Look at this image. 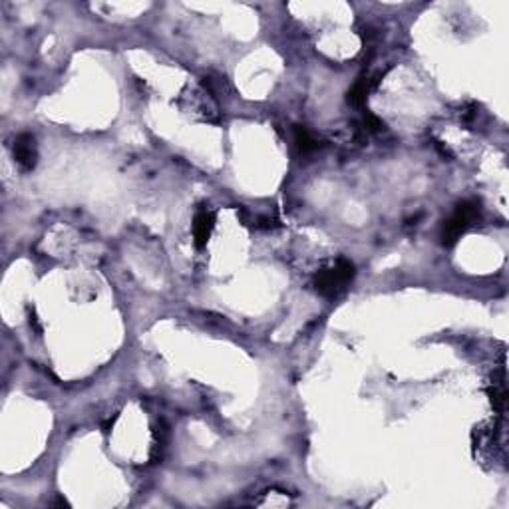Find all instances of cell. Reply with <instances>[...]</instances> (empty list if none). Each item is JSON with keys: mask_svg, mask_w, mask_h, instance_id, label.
<instances>
[{"mask_svg": "<svg viewBox=\"0 0 509 509\" xmlns=\"http://www.w3.org/2000/svg\"><path fill=\"white\" fill-rule=\"evenodd\" d=\"M354 275H356V269L349 259H337L334 263L317 271L312 285L317 288L318 295H322V297H339L340 293L352 283Z\"/></svg>", "mask_w": 509, "mask_h": 509, "instance_id": "6da1fadb", "label": "cell"}, {"mask_svg": "<svg viewBox=\"0 0 509 509\" xmlns=\"http://www.w3.org/2000/svg\"><path fill=\"white\" fill-rule=\"evenodd\" d=\"M479 215H481L479 201H476V199H467V201L460 203L456 209H454V213H452V215L444 221V225H442V231H440L442 245H445V247L456 245L457 239L466 233L469 227L476 225V221L479 219Z\"/></svg>", "mask_w": 509, "mask_h": 509, "instance_id": "7a4b0ae2", "label": "cell"}, {"mask_svg": "<svg viewBox=\"0 0 509 509\" xmlns=\"http://www.w3.org/2000/svg\"><path fill=\"white\" fill-rule=\"evenodd\" d=\"M12 156L24 171L34 170V165L38 161V148H36L34 136H30V134L16 136L14 144H12Z\"/></svg>", "mask_w": 509, "mask_h": 509, "instance_id": "3957f363", "label": "cell"}, {"mask_svg": "<svg viewBox=\"0 0 509 509\" xmlns=\"http://www.w3.org/2000/svg\"><path fill=\"white\" fill-rule=\"evenodd\" d=\"M213 229H215V213L207 207H199L195 211L193 217V227H191V233H193V243L197 249H203L205 245L209 243L211 239Z\"/></svg>", "mask_w": 509, "mask_h": 509, "instance_id": "277c9868", "label": "cell"}, {"mask_svg": "<svg viewBox=\"0 0 509 509\" xmlns=\"http://www.w3.org/2000/svg\"><path fill=\"white\" fill-rule=\"evenodd\" d=\"M295 144H297V149L303 156L315 153L320 148L318 139L305 126H295Z\"/></svg>", "mask_w": 509, "mask_h": 509, "instance_id": "5b68a950", "label": "cell"}, {"mask_svg": "<svg viewBox=\"0 0 509 509\" xmlns=\"http://www.w3.org/2000/svg\"><path fill=\"white\" fill-rule=\"evenodd\" d=\"M372 82L370 78H361L356 84L352 86L349 90V102L352 104V106H356V107H361L366 104V98H368V94H370V90H372Z\"/></svg>", "mask_w": 509, "mask_h": 509, "instance_id": "8992f818", "label": "cell"}, {"mask_svg": "<svg viewBox=\"0 0 509 509\" xmlns=\"http://www.w3.org/2000/svg\"><path fill=\"white\" fill-rule=\"evenodd\" d=\"M505 376V374H503ZM503 376L499 382H491V388H489V398H491V404L498 412H503L505 410V404H508V390H505V382H503Z\"/></svg>", "mask_w": 509, "mask_h": 509, "instance_id": "52a82bcc", "label": "cell"}, {"mask_svg": "<svg viewBox=\"0 0 509 509\" xmlns=\"http://www.w3.org/2000/svg\"><path fill=\"white\" fill-rule=\"evenodd\" d=\"M364 126H366L368 131H380V129H384V124H382L376 116H372V114H366V117H364Z\"/></svg>", "mask_w": 509, "mask_h": 509, "instance_id": "ba28073f", "label": "cell"}]
</instances>
